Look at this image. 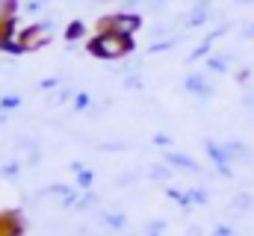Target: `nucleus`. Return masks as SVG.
<instances>
[{
	"label": "nucleus",
	"instance_id": "1",
	"mask_svg": "<svg viewBox=\"0 0 254 236\" xmlns=\"http://www.w3.org/2000/svg\"><path fill=\"white\" fill-rule=\"evenodd\" d=\"M89 51L92 57L98 59H125L133 51V42L130 36H119V33H110V30H98V36L89 42Z\"/></svg>",
	"mask_w": 254,
	"mask_h": 236
},
{
	"label": "nucleus",
	"instance_id": "2",
	"mask_svg": "<svg viewBox=\"0 0 254 236\" xmlns=\"http://www.w3.org/2000/svg\"><path fill=\"white\" fill-rule=\"evenodd\" d=\"M51 39H54V24H51V21L33 24V27L21 30V51H39V48H45Z\"/></svg>",
	"mask_w": 254,
	"mask_h": 236
},
{
	"label": "nucleus",
	"instance_id": "3",
	"mask_svg": "<svg viewBox=\"0 0 254 236\" xmlns=\"http://www.w3.org/2000/svg\"><path fill=\"white\" fill-rule=\"evenodd\" d=\"M139 15H133V12H119V15H110V18H101V30H110V33H119V36H130L133 39V33L139 30Z\"/></svg>",
	"mask_w": 254,
	"mask_h": 236
},
{
	"label": "nucleus",
	"instance_id": "4",
	"mask_svg": "<svg viewBox=\"0 0 254 236\" xmlns=\"http://www.w3.org/2000/svg\"><path fill=\"white\" fill-rule=\"evenodd\" d=\"M187 92L198 95V98H207V95H210V86H207V80H204L201 74H190V77H187Z\"/></svg>",
	"mask_w": 254,
	"mask_h": 236
},
{
	"label": "nucleus",
	"instance_id": "5",
	"mask_svg": "<svg viewBox=\"0 0 254 236\" xmlns=\"http://www.w3.org/2000/svg\"><path fill=\"white\" fill-rule=\"evenodd\" d=\"M166 163H169V166H178V169H187V172H201V169H198V163L190 160L187 154H169V157H166Z\"/></svg>",
	"mask_w": 254,
	"mask_h": 236
},
{
	"label": "nucleus",
	"instance_id": "6",
	"mask_svg": "<svg viewBox=\"0 0 254 236\" xmlns=\"http://www.w3.org/2000/svg\"><path fill=\"white\" fill-rule=\"evenodd\" d=\"M231 207H234L237 213H249V210H252V195H249V192H240V195H234Z\"/></svg>",
	"mask_w": 254,
	"mask_h": 236
},
{
	"label": "nucleus",
	"instance_id": "7",
	"mask_svg": "<svg viewBox=\"0 0 254 236\" xmlns=\"http://www.w3.org/2000/svg\"><path fill=\"white\" fill-rule=\"evenodd\" d=\"M151 177L166 183V180H172V172H169V166H151Z\"/></svg>",
	"mask_w": 254,
	"mask_h": 236
},
{
	"label": "nucleus",
	"instance_id": "8",
	"mask_svg": "<svg viewBox=\"0 0 254 236\" xmlns=\"http://www.w3.org/2000/svg\"><path fill=\"white\" fill-rule=\"evenodd\" d=\"M136 183V172H122L116 177V189H125V186H133Z\"/></svg>",
	"mask_w": 254,
	"mask_h": 236
},
{
	"label": "nucleus",
	"instance_id": "9",
	"mask_svg": "<svg viewBox=\"0 0 254 236\" xmlns=\"http://www.w3.org/2000/svg\"><path fill=\"white\" fill-rule=\"evenodd\" d=\"M190 198H192V204H198V207H204V204H207V192H204V189H198V186L190 189Z\"/></svg>",
	"mask_w": 254,
	"mask_h": 236
},
{
	"label": "nucleus",
	"instance_id": "10",
	"mask_svg": "<svg viewBox=\"0 0 254 236\" xmlns=\"http://www.w3.org/2000/svg\"><path fill=\"white\" fill-rule=\"evenodd\" d=\"M210 71H228V59L225 57H213L210 59Z\"/></svg>",
	"mask_w": 254,
	"mask_h": 236
},
{
	"label": "nucleus",
	"instance_id": "11",
	"mask_svg": "<svg viewBox=\"0 0 254 236\" xmlns=\"http://www.w3.org/2000/svg\"><path fill=\"white\" fill-rule=\"evenodd\" d=\"M83 33H86V30H83V24H80V21H74V24L68 27V39H77V36H83Z\"/></svg>",
	"mask_w": 254,
	"mask_h": 236
},
{
	"label": "nucleus",
	"instance_id": "12",
	"mask_svg": "<svg viewBox=\"0 0 254 236\" xmlns=\"http://www.w3.org/2000/svg\"><path fill=\"white\" fill-rule=\"evenodd\" d=\"M163 231H166V222H154V225L148 228V236H160Z\"/></svg>",
	"mask_w": 254,
	"mask_h": 236
},
{
	"label": "nucleus",
	"instance_id": "13",
	"mask_svg": "<svg viewBox=\"0 0 254 236\" xmlns=\"http://www.w3.org/2000/svg\"><path fill=\"white\" fill-rule=\"evenodd\" d=\"M18 104H21L18 98H3V101H0V107H3V110H15Z\"/></svg>",
	"mask_w": 254,
	"mask_h": 236
},
{
	"label": "nucleus",
	"instance_id": "14",
	"mask_svg": "<svg viewBox=\"0 0 254 236\" xmlns=\"http://www.w3.org/2000/svg\"><path fill=\"white\" fill-rule=\"evenodd\" d=\"M213 236H234V231H231L228 225H219V228L213 231Z\"/></svg>",
	"mask_w": 254,
	"mask_h": 236
},
{
	"label": "nucleus",
	"instance_id": "15",
	"mask_svg": "<svg viewBox=\"0 0 254 236\" xmlns=\"http://www.w3.org/2000/svg\"><path fill=\"white\" fill-rule=\"evenodd\" d=\"M0 175H3V177H15V175H18V166H3V169H0Z\"/></svg>",
	"mask_w": 254,
	"mask_h": 236
},
{
	"label": "nucleus",
	"instance_id": "16",
	"mask_svg": "<svg viewBox=\"0 0 254 236\" xmlns=\"http://www.w3.org/2000/svg\"><path fill=\"white\" fill-rule=\"evenodd\" d=\"M74 104H77V110H83V107H89V98H86V95H77Z\"/></svg>",
	"mask_w": 254,
	"mask_h": 236
},
{
	"label": "nucleus",
	"instance_id": "17",
	"mask_svg": "<svg viewBox=\"0 0 254 236\" xmlns=\"http://www.w3.org/2000/svg\"><path fill=\"white\" fill-rule=\"evenodd\" d=\"M187 236H204V234H201V228H190V231H187Z\"/></svg>",
	"mask_w": 254,
	"mask_h": 236
}]
</instances>
